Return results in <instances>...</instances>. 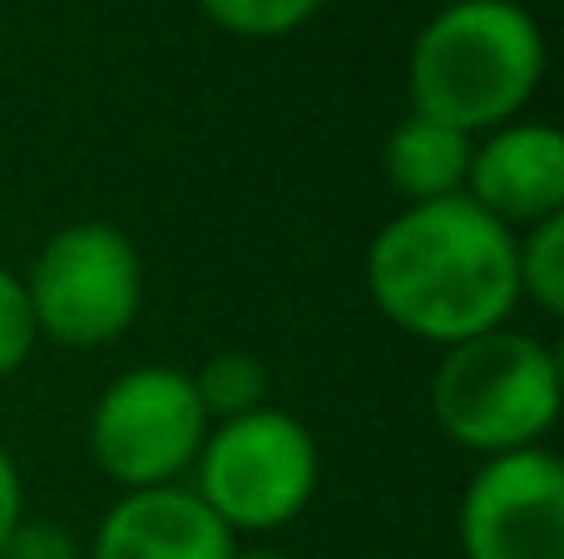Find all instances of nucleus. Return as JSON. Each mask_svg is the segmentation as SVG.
Segmentation results:
<instances>
[{
  "instance_id": "15",
  "label": "nucleus",
  "mask_w": 564,
  "mask_h": 559,
  "mask_svg": "<svg viewBox=\"0 0 564 559\" xmlns=\"http://www.w3.org/2000/svg\"><path fill=\"white\" fill-rule=\"evenodd\" d=\"M0 559H85V550H79V540L65 530V525H55V520H20L15 530H10Z\"/></svg>"
},
{
  "instance_id": "1",
  "label": "nucleus",
  "mask_w": 564,
  "mask_h": 559,
  "mask_svg": "<svg viewBox=\"0 0 564 559\" xmlns=\"http://www.w3.org/2000/svg\"><path fill=\"white\" fill-rule=\"evenodd\" d=\"M367 293L391 327L441 352L510 327L520 307L516 233L466 194L406 204L371 238Z\"/></svg>"
},
{
  "instance_id": "9",
  "label": "nucleus",
  "mask_w": 564,
  "mask_h": 559,
  "mask_svg": "<svg viewBox=\"0 0 564 559\" xmlns=\"http://www.w3.org/2000/svg\"><path fill=\"white\" fill-rule=\"evenodd\" d=\"M238 535L194 495V485L124 491L105 511L85 559H234Z\"/></svg>"
},
{
  "instance_id": "8",
  "label": "nucleus",
  "mask_w": 564,
  "mask_h": 559,
  "mask_svg": "<svg viewBox=\"0 0 564 559\" xmlns=\"http://www.w3.org/2000/svg\"><path fill=\"white\" fill-rule=\"evenodd\" d=\"M466 198L510 233L564 213V139L555 124L516 119L476 139Z\"/></svg>"
},
{
  "instance_id": "14",
  "label": "nucleus",
  "mask_w": 564,
  "mask_h": 559,
  "mask_svg": "<svg viewBox=\"0 0 564 559\" xmlns=\"http://www.w3.org/2000/svg\"><path fill=\"white\" fill-rule=\"evenodd\" d=\"M35 342H40V332L25 303V283L10 267H0V376L20 372L25 357L35 352Z\"/></svg>"
},
{
  "instance_id": "11",
  "label": "nucleus",
  "mask_w": 564,
  "mask_h": 559,
  "mask_svg": "<svg viewBox=\"0 0 564 559\" xmlns=\"http://www.w3.org/2000/svg\"><path fill=\"white\" fill-rule=\"evenodd\" d=\"M208 421H234L258 406H268V366L253 352H218L198 372H188Z\"/></svg>"
},
{
  "instance_id": "6",
  "label": "nucleus",
  "mask_w": 564,
  "mask_h": 559,
  "mask_svg": "<svg viewBox=\"0 0 564 559\" xmlns=\"http://www.w3.org/2000/svg\"><path fill=\"white\" fill-rule=\"evenodd\" d=\"M208 416L188 372L129 366L99 392L89 412V456L119 491L184 485L208 436Z\"/></svg>"
},
{
  "instance_id": "10",
  "label": "nucleus",
  "mask_w": 564,
  "mask_h": 559,
  "mask_svg": "<svg viewBox=\"0 0 564 559\" xmlns=\"http://www.w3.org/2000/svg\"><path fill=\"white\" fill-rule=\"evenodd\" d=\"M470 149H476L470 134L411 114V119H401L387 134V144H381V174H387L391 194L401 198V208L456 198V194H466Z\"/></svg>"
},
{
  "instance_id": "17",
  "label": "nucleus",
  "mask_w": 564,
  "mask_h": 559,
  "mask_svg": "<svg viewBox=\"0 0 564 559\" xmlns=\"http://www.w3.org/2000/svg\"><path fill=\"white\" fill-rule=\"evenodd\" d=\"M234 559H282L273 550H234Z\"/></svg>"
},
{
  "instance_id": "12",
  "label": "nucleus",
  "mask_w": 564,
  "mask_h": 559,
  "mask_svg": "<svg viewBox=\"0 0 564 559\" xmlns=\"http://www.w3.org/2000/svg\"><path fill=\"white\" fill-rule=\"evenodd\" d=\"M516 277L520 297L540 317L564 313V213L516 233Z\"/></svg>"
},
{
  "instance_id": "2",
  "label": "nucleus",
  "mask_w": 564,
  "mask_h": 559,
  "mask_svg": "<svg viewBox=\"0 0 564 559\" xmlns=\"http://www.w3.org/2000/svg\"><path fill=\"white\" fill-rule=\"evenodd\" d=\"M545 79V35L516 0H451L406 59L411 114L480 139L516 124Z\"/></svg>"
},
{
  "instance_id": "4",
  "label": "nucleus",
  "mask_w": 564,
  "mask_h": 559,
  "mask_svg": "<svg viewBox=\"0 0 564 559\" xmlns=\"http://www.w3.org/2000/svg\"><path fill=\"white\" fill-rule=\"evenodd\" d=\"M322 456L312 431L278 406L208 426L194 461V495L234 535H273L317 495Z\"/></svg>"
},
{
  "instance_id": "3",
  "label": "nucleus",
  "mask_w": 564,
  "mask_h": 559,
  "mask_svg": "<svg viewBox=\"0 0 564 559\" xmlns=\"http://www.w3.org/2000/svg\"><path fill=\"white\" fill-rule=\"evenodd\" d=\"M431 416L460 451L480 461L530 451L555 431L560 362L540 337L496 327L441 352L431 376Z\"/></svg>"
},
{
  "instance_id": "7",
  "label": "nucleus",
  "mask_w": 564,
  "mask_h": 559,
  "mask_svg": "<svg viewBox=\"0 0 564 559\" xmlns=\"http://www.w3.org/2000/svg\"><path fill=\"white\" fill-rule=\"evenodd\" d=\"M466 559H564V465L555 451L490 456L460 495Z\"/></svg>"
},
{
  "instance_id": "16",
  "label": "nucleus",
  "mask_w": 564,
  "mask_h": 559,
  "mask_svg": "<svg viewBox=\"0 0 564 559\" xmlns=\"http://www.w3.org/2000/svg\"><path fill=\"white\" fill-rule=\"evenodd\" d=\"M25 520V485H20V465L15 456L0 446V550H6L10 530Z\"/></svg>"
},
{
  "instance_id": "13",
  "label": "nucleus",
  "mask_w": 564,
  "mask_h": 559,
  "mask_svg": "<svg viewBox=\"0 0 564 559\" xmlns=\"http://www.w3.org/2000/svg\"><path fill=\"white\" fill-rule=\"evenodd\" d=\"M218 30L243 40H278L302 30L322 10V0H198Z\"/></svg>"
},
{
  "instance_id": "5",
  "label": "nucleus",
  "mask_w": 564,
  "mask_h": 559,
  "mask_svg": "<svg viewBox=\"0 0 564 559\" xmlns=\"http://www.w3.org/2000/svg\"><path fill=\"white\" fill-rule=\"evenodd\" d=\"M20 283L35 332L55 347H109L144 303V267L129 233L95 218L59 228Z\"/></svg>"
}]
</instances>
